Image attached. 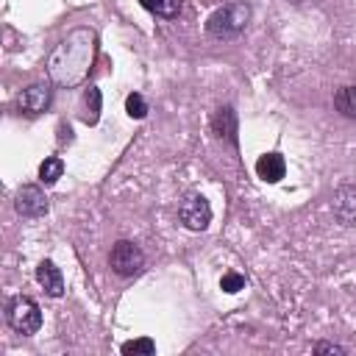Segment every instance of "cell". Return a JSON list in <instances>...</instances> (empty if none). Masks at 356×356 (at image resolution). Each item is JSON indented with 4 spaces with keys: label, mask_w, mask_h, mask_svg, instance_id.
Segmentation results:
<instances>
[{
    "label": "cell",
    "mask_w": 356,
    "mask_h": 356,
    "mask_svg": "<svg viewBox=\"0 0 356 356\" xmlns=\"http://www.w3.org/2000/svg\"><path fill=\"white\" fill-rule=\"evenodd\" d=\"M220 289L228 292V295L245 289V275H239V273H225V275L220 278Z\"/></svg>",
    "instance_id": "cell-18"
},
{
    "label": "cell",
    "mask_w": 356,
    "mask_h": 356,
    "mask_svg": "<svg viewBox=\"0 0 356 356\" xmlns=\"http://www.w3.org/2000/svg\"><path fill=\"white\" fill-rule=\"evenodd\" d=\"M6 317H8V325L17 331V334H36L42 328V309L33 298H11L8 309H6Z\"/></svg>",
    "instance_id": "cell-3"
},
{
    "label": "cell",
    "mask_w": 356,
    "mask_h": 356,
    "mask_svg": "<svg viewBox=\"0 0 356 356\" xmlns=\"http://www.w3.org/2000/svg\"><path fill=\"white\" fill-rule=\"evenodd\" d=\"M61 172H64V161H61L58 156H47V159L39 164V178H42L44 186L56 184V181L61 178Z\"/></svg>",
    "instance_id": "cell-13"
},
{
    "label": "cell",
    "mask_w": 356,
    "mask_h": 356,
    "mask_svg": "<svg viewBox=\"0 0 356 356\" xmlns=\"http://www.w3.org/2000/svg\"><path fill=\"white\" fill-rule=\"evenodd\" d=\"M108 267H111L117 275L131 278V275L142 273V267H145V253H142L139 245H134V242H128V239H120V242L111 245Z\"/></svg>",
    "instance_id": "cell-4"
},
{
    "label": "cell",
    "mask_w": 356,
    "mask_h": 356,
    "mask_svg": "<svg viewBox=\"0 0 356 356\" xmlns=\"http://www.w3.org/2000/svg\"><path fill=\"white\" fill-rule=\"evenodd\" d=\"M95 31L89 28H75L72 33H67L53 53L47 56V72L58 86H75L86 78L92 61H95Z\"/></svg>",
    "instance_id": "cell-1"
},
{
    "label": "cell",
    "mask_w": 356,
    "mask_h": 356,
    "mask_svg": "<svg viewBox=\"0 0 356 356\" xmlns=\"http://www.w3.org/2000/svg\"><path fill=\"white\" fill-rule=\"evenodd\" d=\"M139 3L156 17H175L181 11V0H139Z\"/></svg>",
    "instance_id": "cell-15"
},
{
    "label": "cell",
    "mask_w": 356,
    "mask_h": 356,
    "mask_svg": "<svg viewBox=\"0 0 356 356\" xmlns=\"http://www.w3.org/2000/svg\"><path fill=\"white\" fill-rule=\"evenodd\" d=\"M248 19H250V6L234 0V3L220 6V8L206 19V33L214 36V39H234V36H239V33L245 31Z\"/></svg>",
    "instance_id": "cell-2"
},
{
    "label": "cell",
    "mask_w": 356,
    "mask_h": 356,
    "mask_svg": "<svg viewBox=\"0 0 356 356\" xmlns=\"http://www.w3.org/2000/svg\"><path fill=\"white\" fill-rule=\"evenodd\" d=\"M122 353L125 356H150V353H156V342L150 337L128 339V342H122Z\"/></svg>",
    "instance_id": "cell-14"
},
{
    "label": "cell",
    "mask_w": 356,
    "mask_h": 356,
    "mask_svg": "<svg viewBox=\"0 0 356 356\" xmlns=\"http://www.w3.org/2000/svg\"><path fill=\"white\" fill-rule=\"evenodd\" d=\"M50 100H53V89H50V83H31V86H25L19 95H17V108L22 111V114H31V117H36V114H42L47 106H50Z\"/></svg>",
    "instance_id": "cell-6"
},
{
    "label": "cell",
    "mask_w": 356,
    "mask_h": 356,
    "mask_svg": "<svg viewBox=\"0 0 356 356\" xmlns=\"http://www.w3.org/2000/svg\"><path fill=\"white\" fill-rule=\"evenodd\" d=\"M256 172H259L261 181L278 184V181L284 178V172H286V161H284L281 153H264V156L256 161Z\"/></svg>",
    "instance_id": "cell-10"
},
{
    "label": "cell",
    "mask_w": 356,
    "mask_h": 356,
    "mask_svg": "<svg viewBox=\"0 0 356 356\" xmlns=\"http://www.w3.org/2000/svg\"><path fill=\"white\" fill-rule=\"evenodd\" d=\"M178 217L189 231H203L211 222V206L203 195L189 192V195H184V200L178 206Z\"/></svg>",
    "instance_id": "cell-5"
},
{
    "label": "cell",
    "mask_w": 356,
    "mask_h": 356,
    "mask_svg": "<svg viewBox=\"0 0 356 356\" xmlns=\"http://www.w3.org/2000/svg\"><path fill=\"white\" fill-rule=\"evenodd\" d=\"M314 353H345L342 345H334V342H317L314 345Z\"/></svg>",
    "instance_id": "cell-19"
},
{
    "label": "cell",
    "mask_w": 356,
    "mask_h": 356,
    "mask_svg": "<svg viewBox=\"0 0 356 356\" xmlns=\"http://www.w3.org/2000/svg\"><path fill=\"white\" fill-rule=\"evenodd\" d=\"M211 125H214V134H217L220 139H225V142L236 145V114H234V108H231V106L217 108V114H214Z\"/></svg>",
    "instance_id": "cell-11"
},
{
    "label": "cell",
    "mask_w": 356,
    "mask_h": 356,
    "mask_svg": "<svg viewBox=\"0 0 356 356\" xmlns=\"http://www.w3.org/2000/svg\"><path fill=\"white\" fill-rule=\"evenodd\" d=\"M334 108L345 120H356V86H342L334 92Z\"/></svg>",
    "instance_id": "cell-12"
},
{
    "label": "cell",
    "mask_w": 356,
    "mask_h": 356,
    "mask_svg": "<svg viewBox=\"0 0 356 356\" xmlns=\"http://www.w3.org/2000/svg\"><path fill=\"white\" fill-rule=\"evenodd\" d=\"M334 217L342 222V225H356V186L345 184L334 192Z\"/></svg>",
    "instance_id": "cell-8"
},
{
    "label": "cell",
    "mask_w": 356,
    "mask_h": 356,
    "mask_svg": "<svg viewBox=\"0 0 356 356\" xmlns=\"http://www.w3.org/2000/svg\"><path fill=\"white\" fill-rule=\"evenodd\" d=\"M125 111H128V117L142 120V117L147 114V103H145V97H142L139 92H131V95L125 97Z\"/></svg>",
    "instance_id": "cell-17"
},
{
    "label": "cell",
    "mask_w": 356,
    "mask_h": 356,
    "mask_svg": "<svg viewBox=\"0 0 356 356\" xmlns=\"http://www.w3.org/2000/svg\"><path fill=\"white\" fill-rule=\"evenodd\" d=\"M36 281L44 286V292H47L50 298H61V292H64V278H61V270H58L50 259H44V261L36 267Z\"/></svg>",
    "instance_id": "cell-9"
},
{
    "label": "cell",
    "mask_w": 356,
    "mask_h": 356,
    "mask_svg": "<svg viewBox=\"0 0 356 356\" xmlns=\"http://www.w3.org/2000/svg\"><path fill=\"white\" fill-rule=\"evenodd\" d=\"M83 103H86V122L95 125V122L100 120V103H103L100 89H97V86H89L86 95H83Z\"/></svg>",
    "instance_id": "cell-16"
},
{
    "label": "cell",
    "mask_w": 356,
    "mask_h": 356,
    "mask_svg": "<svg viewBox=\"0 0 356 356\" xmlns=\"http://www.w3.org/2000/svg\"><path fill=\"white\" fill-rule=\"evenodd\" d=\"M14 206H17V211L22 217H42L47 211V197L36 184H25V186L17 189Z\"/></svg>",
    "instance_id": "cell-7"
}]
</instances>
